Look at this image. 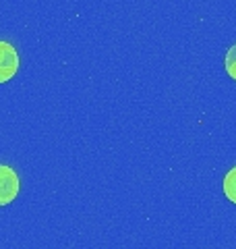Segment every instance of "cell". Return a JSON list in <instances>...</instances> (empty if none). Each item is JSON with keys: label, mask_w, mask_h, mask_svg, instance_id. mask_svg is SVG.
Instances as JSON below:
<instances>
[{"label": "cell", "mask_w": 236, "mask_h": 249, "mask_svg": "<svg viewBox=\"0 0 236 249\" xmlns=\"http://www.w3.org/2000/svg\"><path fill=\"white\" fill-rule=\"evenodd\" d=\"M19 189H21L19 175L11 166L0 164V208L9 206L19 196Z\"/></svg>", "instance_id": "obj_1"}, {"label": "cell", "mask_w": 236, "mask_h": 249, "mask_svg": "<svg viewBox=\"0 0 236 249\" xmlns=\"http://www.w3.org/2000/svg\"><path fill=\"white\" fill-rule=\"evenodd\" d=\"M19 71V52L9 42H0V83L11 81Z\"/></svg>", "instance_id": "obj_2"}, {"label": "cell", "mask_w": 236, "mask_h": 249, "mask_svg": "<svg viewBox=\"0 0 236 249\" xmlns=\"http://www.w3.org/2000/svg\"><path fill=\"white\" fill-rule=\"evenodd\" d=\"M224 193L232 204H236V166L228 170V175L224 177Z\"/></svg>", "instance_id": "obj_3"}, {"label": "cell", "mask_w": 236, "mask_h": 249, "mask_svg": "<svg viewBox=\"0 0 236 249\" xmlns=\"http://www.w3.org/2000/svg\"><path fill=\"white\" fill-rule=\"evenodd\" d=\"M226 71L236 81V44L226 52Z\"/></svg>", "instance_id": "obj_4"}]
</instances>
